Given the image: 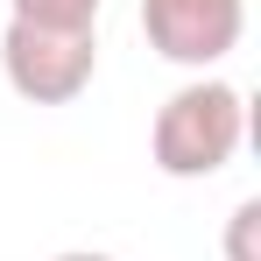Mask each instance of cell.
<instances>
[{"mask_svg":"<svg viewBox=\"0 0 261 261\" xmlns=\"http://www.w3.org/2000/svg\"><path fill=\"white\" fill-rule=\"evenodd\" d=\"M0 71H7L14 99H29V106H71L99 78V36L7 21L0 29Z\"/></svg>","mask_w":261,"mask_h":261,"instance_id":"2","label":"cell"},{"mask_svg":"<svg viewBox=\"0 0 261 261\" xmlns=\"http://www.w3.org/2000/svg\"><path fill=\"white\" fill-rule=\"evenodd\" d=\"M49 261H113V254H99V247H64V254H49Z\"/></svg>","mask_w":261,"mask_h":261,"instance_id":"6","label":"cell"},{"mask_svg":"<svg viewBox=\"0 0 261 261\" xmlns=\"http://www.w3.org/2000/svg\"><path fill=\"white\" fill-rule=\"evenodd\" d=\"M141 36L163 64L184 71H212L226 64L247 36V0H141Z\"/></svg>","mask_w":261,"mask_h":261,"instance_id":"3","label":"cell"},{"mask_svg":"<svg viewBox=\"0 0 261 261\" xmlns=\"http://www.w3.org/2000/svg\"><path fill=\"white\" fill-rule=\"evenodd\" d=\"M226 261H261V198H240L226 212Z\"/></svg>","mask_w":261,"mask_h":261,"instance_id":"5","label":"cell"},{"mask_svg":"<svg viewBox=\"0 0 261 261\" xmlns=\"http://www.w3.org/2000/svg\"><path fill=\"white\" fill-rule=\"evenodd\" d=\"M247 141V92L226 85V78H184V85L155 106L148 120V163L176 184H198V176H219Z\"/></svg>","mask_w":261,"mask_h":261,"instance_id":"1","label":"cell"},{"mask_svg":"<svg viewBox=\"0 0 261 261\" xmlns=\"http://www.w3.org/2000/svg\"><path fill=\"white\" fill-rule=\"evenodd\" d=\"M99 7H106V0H7V21H29V29H71V36H92V29H99Z\"/></svg>","mask_w":261,"mask_h":261,"instance_id":"4","label":"cell"}]
</instances>
